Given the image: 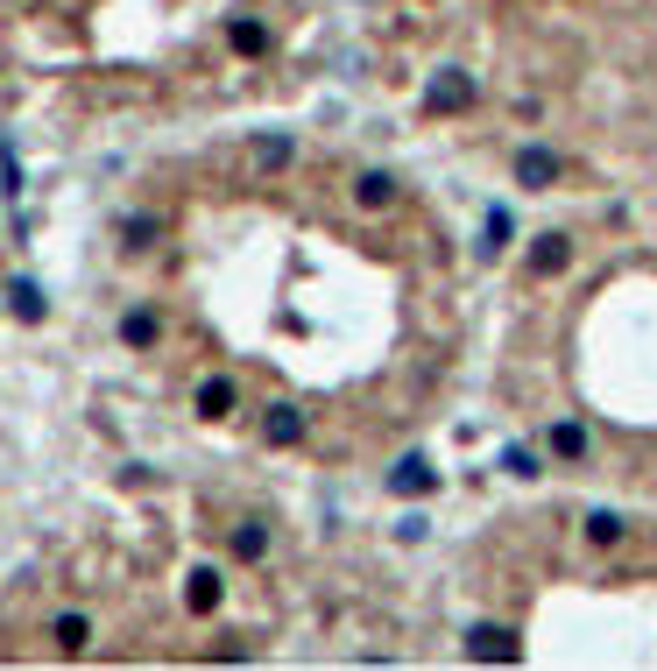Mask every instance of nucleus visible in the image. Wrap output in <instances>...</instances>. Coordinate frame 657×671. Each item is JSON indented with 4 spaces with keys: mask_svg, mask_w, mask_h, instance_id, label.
Listing matches in <instances>:
<instances>
[{
    "mask_svg": "<svg viewBox=\"0 0 657 671\" xmlns=\"http://www.w3.org/2000/svg\"><path fill=\"white\" fill-rule=\"evenodd\" d=\"M248 156H255V170H283V163L297 156V142H290V134H255V142H248Z\"/></svg>",
    "mask_w": 657,
    "mask_h": 671,
    "instance_id": "obj_8",
    "label": "nucleus"
},
{
    "mask_svg": "<svg viewBox=\"0 0 657 671\" xmlns=\"http://www.w3.org/2000/svg\"><path fill=\"white\" fill-rule=\"evenodd\" d=\"M459 650H467L474 664H516V658H524V644H516L502 622H474V630L459 636Z\"/></svg>",
    "mask_w": 657,
    "mask_h": 671,
    "instance_id": "obj_1",
    "label": "nucleus"
},
{
    "mask_svg": "<svg viewBox=\"0 0 657 671\" xmlns=\"http://www.w3.org/2000/svg\"><path fill=\"white\" fill-rule=\"evenodd\" d=\"M121 339H128V347H148V339H156V311H128V319H121Z\"/></svg>",
    "mask_w": 657,
    "mask_h": 671,
    "instance_id": "obj_15",
    "label": "nucleus"
},
{
    "mask_svg": "<svg viewBox=\"0 0 657 671\" xmlns=\"http://www.w3.org/2000/svg\"><path fill=\"white\" fill-rule=\"evenodd\" d=\"M390 488H396V495H431V488H439V474L410 453V459H396V467H390Z\"/></svg>",
    "mask_w": 657,
    "mask_h": 671,
    "instance_id": "obj_6",
    "label": "nucleus"
},
{
    "mask_svg": "<svg viewBox=\"0 0 657 671\" xmlns=\"http://www.w3.org/2000/svg\"><path fill=\"white\" fill-rule=\"evenodd\" d=\"M227 410H234V382L227 375L199 382V417H227Z\"/></svg>",
    "mask_w": 657,
    "mask_h": 671,
    "instance_id": "obj_11",
    "label": "nucleus"
},
{
    "mask_svg": "<svg viewBox=\"0 0 657 671\" xmlns=\"http://www.w3.org/2000/svg\"><path fill=\"white\" fill-rule=\"evenodd\" d=\"M262 551H268V530H262V524H241V530H234V559H262Z\"/></svg>",
    "mask_w": 657,
    "mask_h": 671,
    "instance_id": "obj_18",
    "label": "nucleus"
},
{
    "mask_svg": "<svg viewBox=\"0 0 657 671\" xmlns=\"http://www.w3.org/2000/svg\"><path fill=\"white\" fill-rule=\"evenodd\" d=\"M262 43H268V36H262V22H234V50H248V57H255Z\"/></svg>",
    "mask_w": 657,
    "mask_h": 671,
    "instance_id": "obj_21",
    "label": "nucleus"
},
{
    "mask_svg": "<svg viewBox=\"0 0 657 671\" xmlns=\"http://www.w3.org/2000/svg\"><path fill=\"white\" fill-rule=\"evenodd\" d=\"M354 199H361L368 213H382V205H396V177L390 170H361L354 177Z\"/></svg>",
    "mask_w": 657,
    "mask_h": 671,
    "instance_id": "obj_7",
    "label": "nucleus"
},
{
    "mask_svg": "<svg viewBox=\"0 0 657 671\" xmlns=\"http://www.w3.org/2000/svg\"><path fill=\"white\" fill-rule=\"evenodd\" d=\"M587 537H594V544H622V516L616 510H594L587 516Z\"/></svg>",
    "mask_w": 657,
    "mask_h": 671,
    "instance_id": "obj_16",
    "label": "nucleus"
},
{
    "mask_svg": "<svg viewBox=\"0 0 657 671\" xmlns=\"http://www.w3.org/2000/svg\"><path fill=\"white\" fill-rule=\"evenodd\" d=\"M184 601H191V615H213V608H219V573H213V565H199V573H191Z\"/></svg>",
    "mask_w": 657,
    "mask_h": 671,
    "instance_id": "obj_10",
    "label": "nucleus"
},
{
    "mask_svg": "<svg viewBox=\"0 0 657 671\" xmlns=\"http://www.w3.org/2000/svg\"><path fill=\"white\" fill-rule=\"evenodd\" d=\"M268 445H297V439H304V417H297L290 410V403H268Z\"/></svg>",
    "mask_w": 657,
    "mask_h": 671,
    "instance_id": "obj_9",
    "label": "nucleus"
},
{
    "mask_svg": "<svg viewBox=\"0 0 657 671\" xmlns=\"http://www.w3.org/2000/svg\"><path fill=\"white\" fill-rule=\"evenodd\" d=\"M57 650H85V644H93V622H85V615H57Z\"/></svg>",
    "mask_w": 657,
    "mask_h": 671,
    "instance_id": "obj_12",
    "label": "nucleus"
},
{
    "mask_svg": "<svg viewBox=\"0 0 657 671\" xmlns=\"http://www.w3.org/2000/svg\"><path fill=\"white\" fill-rule=\"evenodd\" d=\"M551 453H559V459H587V431H580V424H551Z\"/></svg>",
    "mask_w": 657,
    "mask_h": 671,
    "instance_id": "obj_13",
    "label": "nucleus"
},
{
    "mask_svg": "<svg viewBox=\"0 0 657 671\" xmlns=\"http://www.w3.org/2000/svg\"><path fill=\"white\" fill-rule=\"evenodd\" d=\"M459 107H474V79L459 64H439L425 85V113H459Z\"/></svg>",
    "mask_w": 657,
    "mask_h": 671,
    "instance_id": "obj_2",
    "label": "nucleus"
},
{
    "mask_svg": "<svg viewBox=\"0 0 657 671\" xmlns=\"http://www.w3.org/2000/svg\"><path fill=\"white\" fill-rule=\"evenodd\" d=\"M502 241H510V213L495 205V213H488V241H481V255H502Z\"/></svg>",
    "mask_w": 657,
    "mask_h": 671,
    "instance_id": "obj_20",
    "label": "nucleus"
},
{
    "mask_svg": "<svg viewBox=\"0 0 657 671\" xmlns=\"http://www.w3.org/2000/svg\"><path fill=\"white\" fill-rule=\"evenodd\" d=\"M156 233H163V227H156V219H148V213L121 219V241H128V248H148V241H156Z\"/></svg>",
    "mask_w": 657,
    "mask_h": 671,
    "instance_id": "obj_19",
    "label": "nucleus"
},
{
    "mask_svg": "<svg viewBox=\"0 0 657 671\" xmlns=\"http://www.w3.org/2000/svg\"><path fill=\"white\" fill-rule=\"evenodd\" d=\"M565 262H573V241H565V233H537V241H530V268H537V276H565Z\"/></svg>",
    "mask_w": 657,
    "mask_h": 671,
    "instance_id": "obj_5",
    "label": "nucleus"
},
{
    "mask_svg": "<svg viewBox=\"0 0 657 671\" xmlns=\"http://www.w3.org/2000/svg\"><path fill=\"white\" fill-rule=\"evenodd\" d=\"M502 474H516V481H537L545 467H537V453H530V445H502Z\"/></svg>",
    "mask_w": 657,
    "mask_h": 671,
    "instance_id": "obj_14",
    "label": "nucleus"
},
{
    "mask_svg": "<svg viewBox=\"0 0 657 671\" xmlns=\"http://www.w3.org/2000/svg\"><path fill=\"white\" fill-rule=\"evenodd\" d=\"M0 191H8V199H22V163H14V142H8V134H0Z\"/></svg>",
    "mask_w": 657,
    "mask_h": 671,
    "instance_id": "obj_17",
    "label": "nucleus"
},
{
    "mask_svg": "<svg viewBox=\"0 0 657 671\" xmlns=\"http://www.w3.org/2000/svg\"><path fill=\"white\" fill-rule=\"evenodd\" d=\"M8 311H14L22 325H43V311H50L43 283H36V276H14V283H8Z\"/></svg>",
    "mask_w": 657,
    "mask_h": 671,
    "instance_id": "obj_4",
    "label": "nucleus"
},
{
    "mask_svg": "<svg viewBox=\"0 0 657 671\" xmlns=\"http://www.w3.org/2000/svg\"><path fill=\"white\" fill-rule=\"evenodd\" d=\"M516 184H524V191H551V184H559V156H551L545 142H530L524 156H516Z\"/></svg>",
    "mask_w": 657,
    "mask_h": 671,
    "instance_id": "obj_3",
    "label": "nucleus"
}]
</instances>
